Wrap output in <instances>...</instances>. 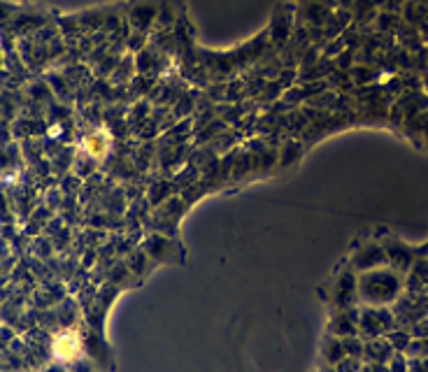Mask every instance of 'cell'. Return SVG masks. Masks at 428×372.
<instances>
[{
    "instance_id": "1",
    "label": "cell",
    "mask_w": 428,
    "mask_h": 372,
    "mask_svg": "<svg viewBox=\"0 0 428 372\" xmlns=\"http://www.w3.org/2000/svg\"><path fill=\"white\" fill-rule=\"evenodd\" d=\"M54 351H56L58 358H75L79 351V338L75 333L58 335V340L54 342Z\"/></svg>"
},
{
    "instance_id": "2",
    "label": "cell",
    "mask_w": 428,
    "mask_h": 372,
    "mask_svg": "<svg viewBox=\"0 0 428 372\" xmlns=\"http://www.w3.org/2000/svg\"><path fill=\"white\" fill-rule=\"evenodd\" d=\"M84 147L91 156H103L105 154V140H103V135H91L84 140Z\"/></svg>"
}]
</instances>
